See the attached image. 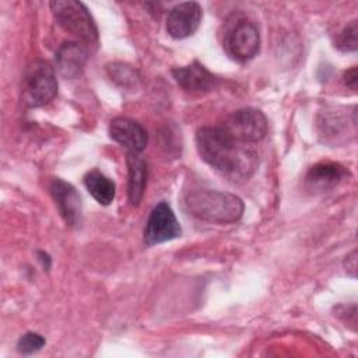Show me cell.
<instances>
[{
  "mask_svg": "<svg viewBox=\"0 0 358 358\" xmlns=\"http://www.w3.org/2000/svg\"><path fill=\"white\" fill-rule=\"evenodd\" d=\"M45 343H46V340L39 333L28 331L20 337V340L17 343V350H18V352H21L24 355H29V354L39 351L45 345Z\"/></svg>",
  "mask_w": 358,
  "mask_h": 358,
  "instance_id": "obj_18",
  "label": "cell"
},
{
  "mask_svg": "<svg viewBox=\"0 0 358 358\" xmlns=\"http://www.w3.org/2000/svg\"><path fill=\"white\" fill-rule=\"evenodd\" d=\"M172 76L183 90L192 92H207L218 84V78L199 62L173 69Z\"/></svg>",
  "mask_w": 358,
  "mask_h": 358,
  "instance_id": "obj_11",
  "label": "cell"
},
{
  "mask_svg": "<svg viewBox=\"0 0 358 358\" xmlns=\"http://www.w3.org/2000/svg\"><path fill=\"white\" fill-rule=\"evenodd\" d=\"M203 10L196 1H186L172 7L166 17V31L175 39L193 35L201 21Z\"/></svg>",
  "mask_w": 358,
  "mask_h": 358,
  "instance_id": "obj_8",
  "label": "cell"
},
{
  "mask_svg": "<svg viewBox=\"0 0 358 358\" xmlns=\"http://www.w3.org/2000/svg\"><path fill=\"white\" fill-rule=\"evenodd\" d=\"M357 21H351L336 38V48L341 52H355L358 48L357 42Z\"/></svg>",
  "mask_w": 358,
  "mask_h": 358,
  "instance_id": "obj_17",
  "label": "cell"
},
{
  "mask_svg": "<svg viewBox=\"0 0 358 358\" xmlns=\"http://www.w3.org/2000/svg\"><path fill=\"white\" fill-rule=\"evenodd\" d=\"M50 10L57 24L87 46L98 43L96 25L87 7L77 0H56L50 3Z\"/></svg>",
  "mask_w": 358,
  "mask_h": 358,
  "instance_id": "obj_3",
  "label": "cell"
},
{
  "mask_svg": "<svg viewBox=\"0 0 358 358\" xmlns=\"http://www.w3.org/2000/svg\"><path fill=\"white\" fill-rule=\"evenodd\" d=\"M109 136L112 140L134 152H141L148 141L145 129L127 117L113 119L109 124Z\"/></svg>",
  "mask_w": 358,
  "mask_h": 358,
  "instance_id": "obj_12",
  "label": "cell"
},
{
  "mask_svg": "<svg viewBox=\"0 0 358 358\" xmlns=\"http://www.w3.org/2000/svg\"><path fill=\"white\" fill-rule=\"evenodd\" d=\"M348 175V171L337 162H319L308 171L305 176V187L312 193L329 192Z\"/></svg>",
  "mask_w": 358,
  "mask_h": 358,
  "instance_id": "obj_10",
  "label": "cell"
},
{
  "mask_svg": "<svg viewBox=\"0 0 358 358\" xmlns=\"http://www.w3.org/2000/svg\"><path fill=\"white\" fill-rule=\"evenodd\" d=\"M344 267L347 274H350L352 278L357 277V250H352L350 255L345 256Z\"/></svg>",
  "mask_w": 358,
  "mask_h": 358,
  "instance_id": "obj_19",
  "label": "cell"
},
{
  "mask_svg": "<svg viewBox=\"0 0 358 358\" xmlns=\"http://www.w3.org/2000/svg\"><path fill=\"white\" fill-rule=\"evenodd\" d=\"M87 59L88 53L84 45L78 42H66L56 52V70L64 78H76L83 73Z\"/></svg>",
  "mask_w": 358,
  "mask_h": 358,
  "instance_id": "obj_13",
  "label": "cell"
},
{
  "mask_svg": "<svg viewBox=\"0 0 358 358\" xmlns=\"http://www.w3.org/2000/svg\"><path fill=\"white\" fill-rule=\"evenodd\" d=\"M84 185L90 194L102 206H108L113 201L116 186L112 179L105 176L102 172L94 169L84 176Z\"/></svg>",
  "mask_w": 358,
  "mask_h": 358,
  "instance_id": "obj_15",
  "label": "cell"
},
{
  "mask_svg": "<svg viewBox=\"0 0 358 358\" xmlns=\"http://www.w3.org/2000/svg\"><path fill=\"white\" fill-rule=\"evenodd\" d=\"M108 73L110 78L122 87H134L138 81L137 73L124 63H112L108 66Z\"/></svg>",
  "mask_w": 358,
  "mask_h": 358,
  "instance_id": "obj_16",
  "label": "cell"
},
{
  "mask_svg": "<svg viewBox=\"0 0 358 358\" xmlns=\"http://www.w3.org/2000/svg\"><path fill=\"white\" fill-rule=\"evenodd\" d=\"M343 81L344 84L351 88L352 91L357 90V81H358V77H357V67H351L350 70L344 71V76H343Z\"/></svg>",
  "mask_w": 358,
  "mask_h": 358,
  "instance_id": "obj_20",
  "label": "cell"
},
{
  "mask_svg": "<svg viewBox=\"0 0 358 358\" xmlns=\"http://www.w3.org/2000/svg\"><path fill=\"white\" fill-rule=\"evenodd\" d=\"M186 210L196 218L211 224H231L241 220L245 206L234 193L200 189L186 194Z\"/></svg>",
  "mask_w": 358,
  "mask_h": 358,
  "instance_id": "obj_2",
  "label": "cell"
},
{
  "mask_svg": "<svg viewBox=\"0 0 358 358\" xmlns=\"http://www.w3.org/2000/svg\"><path fill=\"white\" fill-rule=\"evenodd\" d=\"M222 127L242 143H257L267 133V119L256 108H242L234 112Z\"/></svg>",
  "mask_w": 358,
  "mask_h": 358,
  "instance_id": "obj_6",
  "label": "cell"
},
{
  "mask_svg": "<svg viewBox=\"0 0 358 358\" xmlns=\"http://www.w3.org/2000/svg\"><path fill=\"white\" fill-rule=\"evenodd\" d=\"M50 193L57 206L64 222L70 227H76L81 222V197L76 187L63 179H53L50 183Z\"/></svg>",
  "mask_w": 358,
  "mask_h": 358,
  "instance_id": "obj_9",
  "label": "cell"
},
{
  "mask_svg": "<svg viewBox=\"0 0 358 358\" xmlns=\"http://www.w3.org/2000/svg\"><path fill=\"white\" fill-rule=\"evenodd\" d=\"M182 229L179 221L175 217L173 210L165 201L158 203L150 213L145 228L144 242L148 246L164 243L180 236Z\"/></svg>",
  "mask_w": 358,
  "mask_h": 358,
  "instance_id": "obj_7",
  "label": "cell"
},
{
  "mask_svg": "<svg viewBox=\"0 0 358 358\" xmlns=\"http://www.w3.org/2000/svg\"><path fill=\"white\" fill-rule=\"evenodd\" d=\"M196 147L201 159L231 182L248 180L257 169V151L234 138L222 126L199 129Z\"/></svg>",
  "mask_w": 358,
  "mask_h": 358,
  "instance_id": "obj_1",
  "label": "cell"
},
{
  "mask_svg": "<svg viewBox=\"0 0 358 358\" xmlns=\"http://www.w3.org/2000/svg\"><path fill=\"white\" fill-rule=\"evenodd\" d=\"M224 49L236 62L253 59L260 49V34L253 21L246 17H234L224 34Z\"/></svg>",
  "mask_w": 358,
  "mask_h": 358,
  "instance_id": "obj_4",
  "label": "cell"
},
{
  "mask_svg": "<svg viewBox=\"0 0 358 358\" xmlns=\"http://www.w3.org/2000/svg\"><path fill=\"white\" fill-rule=\"evenodd\" d=\"M57 94L55 69L45 60H35L24 77V99L28 106L38 108L50 102Z\"/></svg>",
  "mask_w": 358,
  "mask_h": 358,
  "instance_id": "obj_5",
  "label": "cell"
},
{
  "mask_svg": "<svg viewBox=\"0 0 358 358\" xmlns=\"http://www.w3.org/2000/svg\"><path fill=\"white\" fill-rule=\"evenodd\" d=\"M127 196L131 206H138L147 185V164L138 152L127 151Z\"/></svg>",
  "mask_w": 358,
  "mask_h": 358,
  "instance_id": "obj_14",
  "label": "cell"
}]
</instances>
